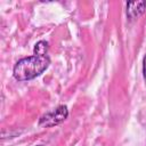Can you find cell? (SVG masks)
Masks as SVG:
<instances>
[{
    "label": "cell",
    "mask_w": 146,
    "mask_h": 146,
    "mask_svg": "<svg viewBox=\"0 0 146 146\" xmlns=\"http://www.w3.org/2000/svg\"><path fill=\"white\" fill-rule=\"evenodd\" d=\"M50 58L48 55H33L19 59L13 70L14 78L18 81L32 80L42 74L49 66Z\"/></svg>",
    "instance_id": "cell-1"
},
{
    "label": "cell",
    "mask_w": 146,
    "mask_h": 146,
    "mask_svg": "<svg viewBox=\"0 0 146 146\" xmlns=\"http://www.w3.org/2000/svg\"><path fill=\"white\" fill-rule=\"evenodd\" d=\"M68 116V110L65 105H59L58 107L44 113L39 119L40 127H54L62 123Z\"/></svg>",
    "instance_id": "cell-2"
},
{
    "label": "cell",
    "mask_w": 146,
    "mask_h": 146,
    "mask_svg": "<svg viewBox=\"0 0 146 146\" xmlns=\"http://www.w3.org/2000/svg\"><path fill=\"white\" fill-rule=\"evenodd\" d=\"M145 9H146L145 1H130L127 3V17L130 21L136 19L141 14H144Z\"/></svg>",
    "instance_id": "cell-3"
},
{
    "label": "cell",
    "mask_w": 146,
    "mask_h": 146,
    "mask_svg": "<svg viewBox=\"0 0 146 146\" xmlns=\"http://www.w3.org/2000/svg\"><path fill=\"white\" fill-rule=\"evenodd\" d=\"M35 55H47L48 54V42L44 40H40L34 46Z\"/></svg>",
    "instance_id": "cell-4"
},
{
    "label": "cell",
    "mask_w": 146,
    "mask_h": 146,
    "mask_svg": "<svg viewBox=\"0 0 146 146\" xmlns=\"http://www.w3.org/2000/svg\"><path fill=\"white\" fill-rule=\"evenodd\" d=\"M143 78H144V81L146 84V54L143 58Z\"/></svg>",
    "instance_id": "cell-5"
},
{
    "label": "cell",
    "mask_w": 146,
    "mask_h": 146,
    "mask_svg": "<svg viewBox=\"0 0 146 146\" xmlns=\"http://www.w3.org/2000/svg\"><path fill=\"white\" fill-rule=\"evenodd\" d=\"M36 146H42V145H36Z\"/></svg>",
    "instance_id": "cell-6"
}]
</instances>
